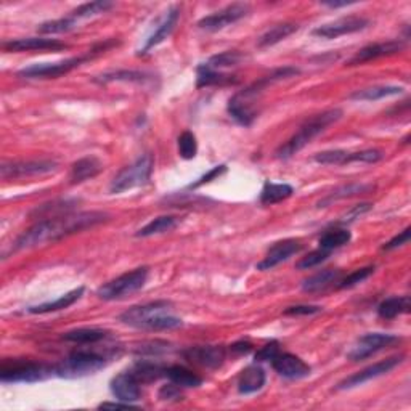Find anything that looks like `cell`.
Segmentation results:
<instances>
[{
	"label": "cell",
	"instance_id": "cell-1",
	"mask_svg": "<svg viewBox=\"0 0 411 411\" xmlns=\"http://www.w3.org/2000/svg\"><path fill=\"white\" fill-rule=\"evenodd\" d=\"M108 220V214L105 212H78V214H64L58 217H49L37 223L18 236L15 241L13 251L33 250L42 246L45 243H55L73 233L84 231L98 223Z\"/></svg>",
	"mask_w": 411,
	"mask_h": 411
},
{
	"label": "cell",
	"instance_id": "cell-2",
	"mask_svg": "<svg viewBox=\"0 0 411 411\" xmlns=\"http://www.w3.org/2000/svg\"><path fill=\"white\" fill-rule=\"evenodd\" d=\"M299 73H301V71L294 68V66H285V68L275 69L272 74L263 76L257 82L251 84L250 87H246L245 90H241V92L231 96L230 101H228V114H230L238 124L245 127L251 125L257 116L254 103H256V100L263 94V90H265L268 85L277 82V80L292 78V76H297Z\"/></svg>",
	"mask_w": 411,
	"mask_h": 411
},
{
	"label": "cell",
	"instance_id": "cell-3",
	"mask_svg": "<svg viewBox=\"0 0 411 411\" xmlns=\"http://www.w3.org/2000/svg\"><path fill=\"white\" fill-rule=\"evenodd\" d=\"M342 118V111L334 108V110H328L323 111L317 116H313L311 121H307L301 129H299L296 134H294L291 139H289L286 143H283L280 148L277 150V158L278 159H289L292 158L294 155L299 153L302 148L311 143V141L318 137L322 132L328 129L329 125L338 123L339 119Z\"/></svg>",
	"mask_w": 411,
	"mask_h": 411
},
{
	"label": "cell",
	"instance_id": "cell-4",
	"mask_svg": "<svg viewBox=\"0 0 411 411\" xmlns=\"http://www.w3.org/2000/svg\"><path fill=\"white\" fill-rule=\"evenodd\" d=\"M111 45H114V40H110V42L100 44L94 47L87 55L84 57H74V58H68L63 60V62H57V63H37V64H31L28 68H23L21 71H18V78L23 79H57L60 76L68 74L71 71L79 68L80 64L89 62L90 58H94L95 55H100L105 50H108Z\"/></svg>",
	"mask_w": 411,
	"mask_h": 411
},
{
	"label": "cell",
	"instance_id": "cell-5",
	"mask_svg": "<svg viewBox=\"0 0 411 411\" xmlns=\"http://www.w3.org/2000/svg\"><path fill=\"white\" fill-rule=\"evenodd\" d=\"M105 367V357L95 352H87V350H78V352H73L69 357L62 360L58 365H55V376L64 379L84 378L89 374H95Z\"/></svg>",
	"mask_w": 411,
	"mask_h": 411
},
{
	"label": "cell",
	"instance_id": "cell-6",
	"mask_svg": "<svg viewBox=\"0 0 411 411\" xmlns=\"http://www.w3.org/2000/svg\"><path fill=\"white\" fill-rule=\"evenodd\" d=\"M155 158L153 155L145 153L141 155L135 162L130 166L124 167L118 175L114 177L110 185V191L113 195H119L127 190L137 189V186H143L150 182V177L153 174Z\"/></svg>",
	"mask_w": 411,
	"mask_h": 411
},
{
	"label": "cell",
	"instance_id": "cell-7",
	"mask_svg": "<svg viewBox=\"0 0 411 411\" xmlns=\"http://www.w3.org/2000/svg\"><path fill=\"white\" fill-rule=\"evenodd\" d=\"M146 278H148V267H139L135 270L127 272L114 280L105 283L98 288L96 296L103 301H119L130 294L140 291L145 286Z\"/></svg>",
	"mask_w": 411,
	"mask_h": 411
},
{
	"label": "cell",
	"instance_id": "cell-8",
	"mask_svg": "<svg viewBox=\"0 0 411 411\" xmlns=\"http://www.w3.org/2000/svg\"><path fill=\"white\" fill-rule=\"evenodd\" d=\"M55 376V367L49 365H39L33 362H19L12 367H3L0 373V381L3 384L13 383H39Z\"/></svg>",
	"mask_w": 411,
	"mask_h": 411
},
{
	"label": "cell",
	"instance_id": "cell-9",
	"mask_svg": "<svg viewBox=\"0 0 411 411\" xmlns=\"http://www.w3.org/2000/svg\"><path fill=\"white\" fill-rule=\"evenodd\" d=\"M400 341H402V338L395 336V334L368 333L358 339L357 344L347 353V358L352 360V362H362V360H367L371 355L378 353L379 350L394 346V344Z\"/></svg>",
	"mask_w": 411,
	"mask_h": 411
},
{
	"label": "cell",
	"instance_id": "cell-10",
	"mask_svg": "<svg viewBox=\"0 0 411 411\" xmlns=\"http://www.w3.org/2000/svg\"><path fill=\"white\" fill-rule=\"evenodd\" d=\"M250 10L251 7L247 3H231L228 5V7L219 10V12L207 15V17L200 19V21H198V28L211 33L222 31V29L230 26V24L245 18L246 15L250 13Z\"/></svg>",
	"mask_w": 411,
	"mask_h": 411
},
{
	"label": "cell",
	"instance_id": "cell-11",
	"mask_svg": "<svg viewBox=\"0 0 411 411\" xmlns=\"http://www.w3.org/2000/svg\"><path fill=\"white\" fill-rule=\"evenodd\" d=\"M58 164L50 159L40 161H15V162H3L0 167V175L2 179H19V177H33V175H44L50 172L57 170Z\"/></svg>",
	"mask_w": 411,
	"mask_h": 411
},
{
	"label": "cell",
	"instance_id": "cell-12",
	"mask_svg": "<svg viewBox=\"0 0 411 411\" xmlns=\"http://www.w3.org/2000/svg\"><path fill=\"white\" fill-rule=\"evenodd\" d=\"M402 362H403V355H397V357H390V358L381 360V362L371 365V367L365 368L358 373H353L352 376H349L344 381H341V383L336 385V389L338 390H346V389L358 387V385L368 383V381L376 379L379 376H384V374L392 371V369Z\"/></svg>",
	"mask_w": 411,
	"mask_h": 411
},
{
	"label": "cell",
	"instance_id": "cell-13",
	"mask_svg": "<svg viewBox=\"0 0 411 411\" xmlns=\"http://www.w3.org/2000/svg\"><path fill=\"white\" fill-rule=\"evenodd\" d=\"M369 26V19L362 17H344L339 18L333 23L322 24L312 31L313 35L320 39H336L339 35L353 34L358 31H363L365 28Z\"/></svg>",
	"mask_w": 411,
	"mask_h": 411
},
{
	"label": "cell",
	"instance_id": "cell-14",
	"mask_svg": "<svg viewBox=\"0 0 411 411\" xmlns=\"http://www.w3.org/2000/svg\"><path fill=\"white\" fill-rule=\"evenodd\" d=\"M172 308V304L169 301H155L143 304V306H134L129 311L119 315V322L127 324V326H134L139 329L146 320L153 318L159 313H169Z\"/></svg>",
	"mask_w": 411,
	"mask_h": 411
},
{
	"label": "cell",
	"instance_id": "cell-15",
	"mask_svg": "<svg viewBox=\"0 0 411 411\" xmlns=\"http://www.w3.org/2000/svg\"><path fill=\"white\" fill-rule=\"evenodd\" d=\"M2 49L5 52H58L68 49V44L60 42L57 39L26 37L3 42Z\"/></svg>",
	"mask_w": 411,
	"mask_h": 411
},
{
	"label": "cell",
	"instance_id": "cell-16",
	"mask_svg": "<svg viewBox=\"0 0 411 411\" xmlns=\"http://www.w3.org/2000/svg\"><path fill=\"white\" fill-rule=\"evenodd\" d=\"M182 355L190 363L200 365V367L219 368L225 362L227 352L222 346H196L185 349Z\"/></svg>",
	"mask_w": 411,
	"mask_h": 411
},
{
	"label": "cell",
	"instance_id": "cell-17",
	"mask_svg": "<svg viewBox=\"0 0 411 411\" xmlns=\"http://www.w3.org/2000/svg\"><path fill=\"white\" fill-rule=\"evenodd\" d=\"M272 367L280 376L286 379L307 378L312 371V368L302 358H299L297 355L292 353H278L272 360Z\"/></svg>",
	"mask_w": 411,
	"mask_h": 411
},
{
	"label": "cell",
	"instance_id": "cell-18",
	"mask_svg": "<svg viewBox=\"0 0 411 411\" xmlns=\"http://www.w3.org/2000/svg\"><path fill=\"white\" fill-rule=\"evenodd\" d=\"M402 49H403L402 40H387V42L367 45V47L358 50V52L349 60L347 64L349 66L363 64L367 62H371V60H378L383 57H389V55L399 53Z\"/></svg>",
	"mask_w": 411,
	"mask_h": 411
},
{
	"label": "cell",
	"instance_id": "cell-19",
	"mask_svg": "<svg viewBox=\"0 0 411 411\" xmlns=\"http://www.w3.org/2000/svg\"><path fill=\"white\" fill-rule=\"evenodd\" d=\"M302 250L301 241L297 240H285L278 241L268 250L265 259L261 263H257V270H272L280 263L286 262L289 257H292L294 254H297Z\"/></svg>",
	"mask_w": 411,
	"mask_h": 411
},
{
	"label": "cell",
	"instance_id": "cell-20",
	"mask_svg": "<svg viewBox=\"0 0 411 411\" xmlns=\"http://www.w3.org/2000/svg\"><path fill=\"white\" fill-rule=\"evenodd\" d=\"M179 18H180V7H179V5H174V7H170L169 10H167L164 18L161 19L158 28L155 29V33L150 35L148 40H146L145 47L140 50L139 55L148 53L151 49L156 47V45L164 42V40L172 34V31H174L177 23H179Z\"/></svg>",
	"mask_w": 411,
	"mask_h": 411
},
{
	"label": "cell",
	"instance_id": "cell-21",
	"mask_svg": "<svg viewBox=\"0 0 411 411\" xmlns=\"http://www.w3.org/2000/svg\"><path fill=\"white\" fill-rule=\"evenodd\" d=\"M111 392L121 402H137L141 397L140 383L130 371L119 373L111 379Z\"/></svg>",
	"mask_w": 411,
	"mask_h": 411
},
{
	"label": "cell",
	"instance_id": "cell-22",
	"mask_svg": "<svg viewBox=\"0 0 411 411\" xmlns=\"http://www.w3.org/2000/svg\"><path fill=\"white\" fill-rule=\"evenodd\" d=\"M101 170H103V162L96 158V156H85V158L76 161L73 167H71L69 180L74 185L82 184V182L94 179Z\"/></svg>",
	"mask_w": 411,
	"mask_h": 411
},
{
	"label": "cell",
	"instance_id": "cell-23",
	"mask_svg": "<svg viewBox=\"0 0 411 411\" xmlns=\"http://www.w3.org/2000/svg\"><path fill=\"white\" fill-rule=\"evenodd\" d=\"M84 286H79L73 289V291L66 292L64 296L58 297L57 301H52V302H45V304H40V306H34V307H28V313H34V315H44V313H52V312H60V311H64V308H68L79 301L80 297H82L84 294Z\"/></svg>",
	"mask_w": 411,
	"mask_h": 411
},
{
	"label": "cell",
	"instance_id": "cell-24",
	"mask_svg": "<svg viewBox=\"0 0 411 411\" xmlns=\"http://www.w3.org/2000/svg\"><path fill=\"white\" fill-rule=\"evenodd\" d=\"M265 381L267 376L263 368L259 367L257 363L251 365V367H247L245 371L241 373L240 379H238V390H240V394L245 395L256 394L265 385Z\"/></svg>",
	"mask_w": 411,
	"mask_h": 411
},
{
	"label": "cell",
	"instance_id": "cell-25",
	"mask_svg": "<svg viewBox=\"0 0 411 411\" xmlns=\"http://www.w3.org/2000/svg\"><path fill=\"white\" fill-rule=\"evenodd\" d=\"M341 278V270H333V268H326V270H322L315 273V275L307 278L302 283V291L308 294L322 292L324 289H328L334 283L339 281Z\"/></svg>",
	"mask_w": 411,
	"mask_h": 411
},
{
	"label": "cell",
	"instance_id": "cell-26",
	"mask_svg": "<svg viewBox=\"0 0 411 411\" xmlns=\"http://www.w3.org/2000/svg\"><path fill=\"white\" fill-rule=\"evenodd\" d=\"M374 190H376V185H373V184H349V185L339 186V189L333 190L331 193H328V195L318 202V207H326V206L331 204V202L338 201V200H344V198L363 195V193H369V191H374Z\"/></svg>",
	"mask_w": 411,
	"mask_h": 411
},
{
	"label": "cell",
	"instance_id": "cell-27",
	"mask_svg": "<svg viewBox=\"0 0 411 411\" xmlns=\"http://www.w3.org/2000/svg\"><path fill=\"white\" fill-rule=\"evenodd\" d=\"M196 73H198V80H196V87L198 89L211 87V85H227V84H235L236 82L235 76L223 74V73H219V71H216V69H211L206 63L198 66Z\"/></svg>",
	"mask_w": 411,
	"mask_h": 411
},
{
	"label": "cell",
	"instance_id": "cell-28",
	"mask_svg": "<svg viewBox=\"0 0 411 411\" xmlns=\"http://www.w3.org/2000/svg\"><path fill=\"white\" fill-rule=\"evenodd\" d=\"M403 87L399 85H376V87H368L362 90H355V92L349 96L350 100L357 101H376L387 98V96H395L403 94Z\"/></svg>",
	"mask_w": 411,
	"mask_h": 411
},
{
	"label": "cell",
	"instance_id": "cell-29",
	"mask_svg": "<svg viewBox=\"0 0 411 411\" xmlns=\"http://www.w3.org/2000/svg\"><path fill=\"white\" fill-rule=\"evenodd\" d=\"M139 383H153L159 378L166 376V368L161 363L151 362V360H139L130 369Z\"/></svg>",
	"mask_w": 411,
	"mask_h": 411
},
{
	"label": "cell",
	"instance_id": "cell-30",
	"mask_svg": "<svg viewBox=\"0 0 411 411\" xmlns=\"http://www.w3.org/2000/svg\"><path fill=\"white\" fill-rule=\"evenodd\" d=\"M153 76L148 73H141V71H113V73H105L95 78V82L98 84H110V82H148Z\"/></svg>",
	"mask_w": 411,
	"mask_h": 411
},
{
	"label": "cell",
	"instance_id": "cell-31",
	"mask_svg": "<svg viewBox=\"0 0 411 411\" xmlns=\"http://www.w3.org/2000/svg\"><path fill=\"white\" fill-rule=\"evenodd\" d=\"M411 308L410 296L402 297H389L378 306V315L383 320H394L395 317L408 313Z\"/></svg>",
	"mask_w": 411,
	"mask_h": 411
},
{
	"label": "cell",
	"instance_id": "cell-32",
	"mask_svg": "<svg viewBox=\"0 0 411 411\" xmlns=\"http://www.w3.org/2000/svg\"><path fill=\"white\" fill-rule=\"evenodd\" d=\"M166 376L170 379V383H174L179 387L191 389V387H200L202 384V379L198 376L196 373H193L191 369L180 367V365H174V367L166 368Z\"/></svg>",
	"mask_w": 411,
	"mask_h": 411
},
{
	"label": "cell",
	"instance_id": "cell-33",
	"mask_svg": "<svg viewBox=\"0 0 411 411\" xmlns=\"http://www.w3.org/2000/svg\"><path fill=\"white\" fill-rule=\"evenodd\" d=\"M294 193V189L288 184H272V182H267L263 185L262 193H261V204L263 206H273L277 202H281L291 198Z\"/></svg>",
	"mask_w": 411,
	"mask_h": 411
},
{
	"label": "cell",
	"instance_id": "cell-34",
	"mask_svg": "<svg viewBox=\"0 0 411 411\" xmlns=\"http://www.w3.org/2000/svg\"><path fill=\"white\" fill-rule=\"evenodd\" d=\"M297 29H299V26H297V24H294V23L277 24V26H273L272 29H268V31L265 34H262L261 37H259L257 45L261 49L272 47V45L281 42V40H285L286 37H289V35L296 33Z\"/></svg>",
	"mask_w": 411,
	"mask_h": 411
},
{
	"label": "cell",
	"instance_id": "cell-35",
	"mask_svg": "<svg viewBox=\"0 0 411 411\" xmlns=\"http://www.w3.org/2000/svg\"><path fill=\"white\" fill-rule=\"evenodd\" d=\"M108 336V333L98 328H79L63 334L64 341L74 344H96Z\"/></svg>",
	"mask_w": 411,
	"mask_h": 411
},
{
	"label": "cell",
	"instance_id": "cell-36",
	"mask_svg": "<svg viewBox=\"0 0 411 411\" xmlns=\"http://www.w3.org/2000/svg\"><path fill=\"white\" fill-rule=\"evenodd\" d=\"M177 217L172 216H161L156 217L155 220H151L148 225H145L143 228H140L137 231V236L139 238H146V236H153V235H161V233H167L172 231L177 227Z\"/></svg>",
	"mask_w": 411,
	"mask_h": 411
},
{
	"label": "cell",
	"instance_id": "cell-37",
	"mask_svg": "<svg viewBox=\"0 0 411 411\" xmlns=\"http://www.w3.org/2000/svg\"><path fill=\"white\" fill-rule=\"evenodd\" d=\"M352 240V235H350L349 230H344V228H334V230H328L320 236L318 245L322 250L333 251L338 250V247L346 246L347 243Z\"/></svg>",
	"mask_w": 411,
	"mask_h": 411
},
{
	"label": "cell",
	"instance_id": "cell-38",
	"mask_svg": "<svg viewBox=\"0 0 411 411\" xmlns=\"http://www.w3.org/2000/svg\"><path fill=\"white\" fill-rule=\"evenodd\" d=\"M110 8H113V2H108V0H96V2L82 3L80 7L73 10L69 17L79 23L80 19L96 17V15H101V13L108 12Z\"/></svg>",
	"mask_w": 411,
	"mask_h": 411
},
{
	"label": "cell",
	"instance_id": "cell-39",
	"mask_svg": "<svg viewBox=\"0 0 411 411\" xmlns=\"http://www.w3.org/2000/svg\"><path fill=\"white\" fill-rule=\"evenodd\" d=\"M182 324H184V322L179 317L170 315V313H159V315L146 320L139 329H145V331H166V329L180 328Z\"/></svg>",
	"mask_w": 411,
	"mask_h": 411
},
{
	"label": "cell",
	"instance_id": "cell-40",
	"mask_svg": "<svg viewBox=\"0 0 411 411\" xmlns=\"http://www.w3.org/2000/svg\"><path fill=\"white\" fill-rule=\"evenodd\" d=\"M245 60V55L236 52V50H228V52H222L219 55H214L207 60V66L211 69L219 71L220 68H228V66H236L238 63H241Z\"/></svg>",
	"mask_w": 411,
	"mask_h": 411
},
{
	"label": "cell",
	"instance_id": "cell-41",
	"mask_svg": "<svg viewBox=\"0 0 411 411\" xmlns=\"http://www.w3.org/2000/svg\"><path fill=\"white\" fill-rule=\"evenodd\" d=\"M76 26H78V21L71 17H66V18L52 19V21H45L42 24H39L37 31L40 34H63L71 31V29H74Z\"/></svg>",
	"mask_w": 411,
	"mask_h": 411
},
{
	"label": "cell",
	"instance_id": "cell-42",
	"mask_svg": "<svg viewBox=\"0 0 411 411\" xmlns=\"http://www.w3.org/2000/svg\"><path fill=\"white\" fill-rule=\"evenodd\" d=\"M347 155L349 151L344 150H329L322 151L313 156V161L323 166H344L347 164Z\"/></svg>",
	"mask_w": 411,
	"mask_h": 411
},
{
	"label": "cell",
	"instance_id": "cell-43",
	"mask_svg": "<svg viewBox=\"0 0 411 411\" xmlns=\"http://www.w3.org/2000/svg\"><path fill=\"white\" fill-rule=\"evenodd\" d=\"M179 153L184 159H193L198 153V141L193 132L185 130L179 137Z\"/></svg>",
	"mask_w": 411,
	"mask_h": 411
},
{
	"label": "cell",
	"instance_id": "cell-44",
	"mask_svg": "<svg viewBox=\"0 0 411 411\" xmlns=\"http://www.w3.org/2000/svg\"><path fill=\"white\" fill-rule=\"evenodd\" d=\"M329 256H331V251L322 250V247H320V250L312 251L311 254H307L306 257H302L301 261L296 263V268L297 270H308V268H313L320 265V263H323Z\"/></svg>",
	"mask_w": 411,
	"mask_h": 411
},
{
	"label": "cell",
	"instance_id": "cell-45",
	"mask_svg": "<svg viewBox=\"0 0 411 411\" xmlns=\"http://www.w3.org/2000/svg\"><path fill=\"white\" fill-rule=\"evenodd\" d=\"M374 273V267H365V268H358V270H355L353 273H350L349 277L344 278V280L339 283V288L341 289H349V288H353L360 285V283H363L367 278H369Z\"/></svg>",
	"mask_w": 411,
	"mask_h": 411
},
{
	"label": "cell",
	"instance_id": "cell-46",
	"mask_svg": "<svg viewBox=\"0 0 411 411\" xmlns=\"http://www.w3.org/2000/svg\"><path fill=\"white\" fill-rule=\"evenodd\" d=\"M170 350V344H167L164 341H151V342H145L141 344V346L135 350L137 353L140 355H150V357H153V355H161V353H166Z\"/></svg>",
	"mask_w": 411,
	"mask_h": 411
},
{
	"label": "cell",
	"instance_id": "cell-47",
	"mask_svg": "<svg viewBox=\"0 0 411 411\" xmlns=\"http://www.w3.org/2000/svg\"><path fill=\"white\" fill-rule=\"evenodd\" d=\"M280 353V344L277 341L268 342L267 346H263L259 352L256 353V363H262V362H272L277 355Z\"/></svg>",
	"mask_w": 411,
	"mask_h": 411
},
{
	"label": "cell",
	"instance_id": "cell-48",
	"mask_svg": "<svg viewBox=\"0 0 411 411\" xmlns=\"http://www.w3.org/2000/svg\"><path fill=\"white\" fill-rule=\"evenodd\" d=\"M227 172V166L225 164H220V166H216V167H212V169L207 172V174H204L201 177V179H198L195 184H191L189 189L190 190H195V189H200V186H202L204 184H209V182H212V180H216L217 177H220L222 174H225Z\"/></svg>",
	"mask_w": 411,
	"mask_h": 411
},
{
	"label": "cell",
	"instance_id": "cell-49",
	"mask_svg": "<svg viewBox=\"0 0 411 411\" xmlns=\"http://www.w3.org/2000/svg\"><path fill=\"white\" fill-rule=\"evenodd\" d=\"M373 209V204L371 202H362V204H357L353 206L352 209H350L346 216L342 217L341 223H350L353 222L355 219H358V217H362L363 214H367V212H369Z\"/></svg>",
	"mask_w": 411,
	"mask_h": 411
},
{
	"label": "cell",
	"instance_id": "cell-50",
	"mask_svg": "<svg viewBox=\"0 0 411 411\" xmlns=\"http://www.w3.org/2000/svg\"><path fill=\"white\" fill-rule=\"evenodd\" d=\"M159 399L164 400V402H172V400H180L182 399V392L179 385H175L174 383L162 385L159 389Z\"/></svg>",
	"mask_w": 411,
	"mask_h": 411
},
{
	"label": "cell",
	"instance_id": "cell-51",
	"mask_svg": "<svg viewBox=\"0 0 411 411\" xmlns=\"http://www.w3.org/2000/svg\"><path fill=\"white\" fill-rule=\"evenodd\" d=\"M323 308L318 307V306H292V307H288L285 311V315H292V317H297V315H315V313H320Z\"/></svg>",
	"mask_w": 411,
	"mask_h": 411
},
{
	"label": "cell",
	"instance_id": "cell-52",
	"mask_svg": "<svg viewBox=\"0 0 411 411\" xmlns=\"http://www.w3.org/2000/svg\"><path fill=\"white\" fill-rule=\"evenodd\" d=\"M410 235H411V228L407 227L402 233H399L397 236H394L392 240H390L387 245H384L383 250L384 251H392V250H397V247L407 245L408 240H410Z\"/></svg>",
	"mask_w": 411,
	"mask_h": 411
},
{
	"label": "cell",
	"instance_id": "cell-53",
	"mask_svg": "<svg viewBox=\"0 0 411 411\" xmlns=\"http://www.w3.org/2000/svg\"><path fill=\"white\" fill-rule=\"evenodd\" d=\"M98 408H111V410H130V408H137L135 405H132L130 402H103L98 405Z\"/></svg>",
	"mask_w": 411,
	"mask_h": 411
},
{
	"label": "cell",
	"instance_id": "cell-54",
	"mask_svg": "<svg viewBox=\"0 0 411 411\" xmlns=\"http://www.w3.org/2000/svg\"><path fill=\"white\" fill-rule=\"evenodd\" d=\"M252 350V344L247 342V341H240V342H235L231 346V352H235L238 355H245V353H250Z\"/></svg>",
	"mask_w": 411,
	"mask_h": 411
},
{
	"label": "cell",
	"instance_id": "cell-55",
	"mask_svg": "<svg viewBox=\"0 0 411 411\" xmlns=\"http://www.w3.org/2000/svg\"><path fill=\"white\" fill-rule=\"evenodd\" d=\"M324 7H329V8H341V7H349V5H353L355 2H347V0H342V2H338V0H324L322 2Z\"/></svg>",
	"mask_w": 411,
	"mask_h": 411
}]
</instances>
